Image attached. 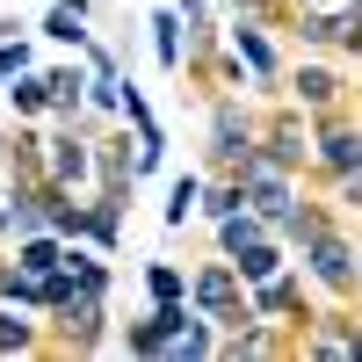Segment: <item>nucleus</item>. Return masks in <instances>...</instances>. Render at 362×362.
Here are the masks:
<instances>
[{
	"mask_svg": "<svg viewBox=\"0 0 362 362\" xmlns=\"http://www.w3.org/2000/svg\"><path fill=\"white\" fill-rule=\"evenodd\" d=\"M283 29H290L305 51H341V8H290Z\"/></svg>",
	"mask_w": 362,
	"mask_h": 362,
	"instance_id": "obj_23",
	"label": "nucleus"
},
{
	"mask_svg": "<svg viewBox=\"0 0 362 362\" xmlns=\"http://www.w3.org/2000/svg\"><path fill=\"white\" fill-rule=\"evenodd\" d=\"M261 232H268V225L254 218V210H232V218H218V225H210V254H225V261H232V254L247 247V239H261Z\"/></svg>",
	"mask_w": 362,
	"mask_h": 362,
	"instance_id": "obj_28",
	"label": "nucleus"
},
{
	"mask_svg": "<svg viewBox=\"0 0 362 362\" xmlns=\"http://www.w3.org/2000/svg\"><path fill=\"white\" fill-rule=\"evenodd\" d=\"M254 153H261L268 167L312 174V116L297 109V102H283V95H276V109H261V145H254Z\"/></svg>",
	"mask_w": 362,
	"mask_h": 362,
	"instance_id": "obj_9",
	"label": "nucleus"
},
{
	"mask_svg": "<svg viewBox=\"0 0 362 362\" xmlns=\"http://www.w3.org/2000/svg\"><path fill=\"white\" fill-rule=\"evenodd\" d=\"M15 160V131H0V167H8Z\"/></svg>",
	"mask_w": 362,
	"mask_h": 362,
	"instance_id": "obj_32",
	"label": "nucleus"
},
{
	"mask_svg": "<svg viewBox=\"0 0 362 362\" xmlns=\"http://www.w3.org/2000/svg\"><path fill=\"white\" fill-rule=\"evenodd\" d=\"M15 225H8V167H0V239H8Z\"/></svg>",
	"mask_w": 362,
	"mask_h": 362,
	"instance_id": "obj_31",
	"label": "nucleus"
},
{
	"mask_svg": "<svg viewBox=\"0 0 362 362\" xmlns=\"http://www.w3.org/2000/svg\"><path fill=\"white\" fill-rule=\"evenodd\" d=\"M232 210H247L239 174H210V181H203V210H196V218H203V225H218V218H232Z\"/></svg>",
	"mask_w": 362,
	"mask_h": 362,
	"instance_id": "obj_27",
	"label": "nucleus"
},
{
	"mask_svg": "<svg viewBox=\"0 0 362 362\" xmlns=\"http://www.w3.org/2000/svg\"><path fill=\"white\" fill-rule=\"evenodd\" d=\"M37 66V37L29 29H15V37H0V87H8L15 73H29Z\"/></svg>",
	"mask_w": 362,
	"mask_h": 362,
	"instance_id": "obj_29",
	"label": "nucleus"
},
{
	"mask_svg": "<svg viewBox=\"0 0 362 362\" xmlns=\"http://www.w3.org/2000/svg\"><path fill=\"white\" fill-rule=\"evenodd\" d=\"M138 29H145V44H153V66H160L167 80H181V73H189V22H181V8H174V0H167V8H153Z\"/></svg>",
	"mask_w": 362,
	"mask_h": 362,
	"instance_id": "obj_14",
	"label": "nucleus"
},
{
	"mask_svg": "<svg viewBox=\"0 0 362 362\" xmlns=\"http://www.w3.org/2000/svg\"><path fill=\"white\" fill-rule=\"evenodd\" d=\"M189 297H174V305H145L131 326H116V355H131V362H167V348H174V334L189 326Z\"/></svg>",
	"mask_w": 362,
	"mask_h": 362,
	"instance_id": "obj_10",
	"label": "nucleus"
},
{
	"mask_svg": "<svg viewBox=\"0 0 362 362\" xmlns=\"http://www.w3.org/2000/svg\"><path fill=\"white\" fill-rule=\"evenodd\" d=\"M138 131L116 124V131H95V189L102 196H138Z\"/></svg>",
	"mask_w": 362,
	"mask_h": 362,
	"instance_id": "obj_13",
	"label": "nucleus"
},
{
	"mask_svg": "<svg viewBox=\"0 0 362 362\" xmlns=\"http://www.w3.org/2000/svg\"><path fill=\"white\" fill-rule=\"evenodd\" d=\"M232 174H239V189H247V210H254V218H261L268 232H276V225L290 218V203L305 196V174H290V167H268L261 153H254L247 167H232Z\"/></svg>",
	"mask_w": 362,
	"mask_h": 362,
	"instance_id": "obj_11",
	"label": "nucleus"
},
{
	"mask_svg": "<svg viewBox=\"0 0 362 362\" xmlns=\"http://www.w3.org/2000/svg\"><path fill=\"white\" fill-rule=\"evenodd\" d=\"M66 247H73L66 232H15L8 239V254L29 268V276H58V268H66Z\"/></svg>",
	"mask_w": 362,
	"mask_h": 362,
	"instance_id": "obj_21",
	"label": "nucleus"
},
{
	"mask_svg": "<svg viewBox=\"0 0 362 362\" xmlns=\"http://www.w3.org/2000/svg\"><path fill=\"white\" fill-rule=\"evenodd\" d=\"M290 261H297V254H290V239H283V232H261V239H247V247L232 254V268H239V283H247V290L268 283V276H283Z\"/></svg>",
	"mask_w": 362,
	"mask_h": 362,
	"instance_id": "obj_18",
	"label": "nucleus"
},
{
	"mask_svg": "<svg viewBox=\"0 0 362 362\" xmlns=\"http://www.w3.org/2000/svg\"><path fill=\"white\" fill-rule=\"evenodd\" d=\"M225 44L247 58L254 95L276 102V95H283V73H290V58H283V44H276V22H261V15H225Z\"/></svg>",
	"mask_w": 362,
	"mask_h": 362,
	"instance_id": "obj_3",
	"label": "nucleus"
},
{
	"mask_svg": "<svg viewBox=\"0 0 362 362\" xmlns=\"http://www.w3.org/2000/svg\"><path fill=\"white\" fill-rule=\"evenodd\" d=\"M87 22H95V15H80V8H66V0H51L44 22H37V37H44V44H58V51H87V37H95Z\"/></svg>",
	"mask_w": 362,
	"mask_h": 362,
	"instance_id": "obj_24",
	"label": "nucleus"
},
{
	"mask_svg": "<svg viewBox=\"0 0 362 362\" xmlns=\"http://www.w3.org/2000/svg\"><path fill=\"white\" fill-rule=\"evenodd\" d=\"M362 174V116L355 109H326L312 116V181Z\"/></svg>",
	"mask_w": 362,
	"mask_h": 362,
	"instance_id": "obj_8",
	"label": "nucleus"
},
{
	"mask_svg": "<svg viewBox=\"0 0 362 362\" xmlns=\"http://www.w3.org/2000/svg\"><path fill=\"white\" fill-rule=\"evenodd\" d=\"M66 8H80V15H95V0H66Z\"/></svg>",
	"mask_w": 362,
	"mask_h": 362,
	"instance_id": "obj_33",
	"label": "nucleus"
},
{
	"mask_svg": "<svg viewBox=\"0 0 362 362\" xmlns=\"http://www.w3.org/2000/svg\"><path fill=\"white\" fill-rule=\"evenodd\" d=\"M44 80H51V124H80L87 116V58L80 51L58 58V66H44Z\"/></svg>",
	"mask_w": 362,
	"mask_h": 362,
	"instance_id": "obj_17",
	"label": "nucleus"
},
{
	"mask_svg": "<svg viewBox=\"0 0 362 362\" xmlns=\"http://www.w3.org/2000/svg\"><path fill=\"white\" fill-rule=\"evenodd\" d=\"M297 268L312 276V290L326 305H355L362 297V247H355V232H341V218L319 225L305 247H297Z\"/></svg>",
	"mask_w": 362,
	"mask_h": 362,
	"instance_id": "obj_2",
	"label": "nucleus"
},
{
	"mask_svg": "<svg viewBox=\"0 0 362 362\" xmlns=\"http://www.w3.org/2000/svg\"><path fill=\"white\" fill-rule=\"evenodd\" d=\"M290 355H312V362H362V319H355V305H319L305 326H297Z\"/></svg>",
	"mask_w": 362,
	"mask_h": 362,
	"instance_id": "obj_6",
	"label": "nucleus"
},
{
	"mask_svg": "<svg viewBox=\"0 0 362 362\" xmlns=\"http://www.w3.org/2000/svg\"><path fill=\"white\" fill-rule=\"evenodd\" d=\"M124 218H131V196H102V189H95V196H87V232H80V239L116 261V247H124Z\"/></svg>",
	"mask_w": 362,
	"mask_h": 362,
	"instance_id": "obj_19",
	"label": "nucleus"
},
{
	"mask_svg": "<svg viewBox=\"0 0 362 362\" xmlns=\"http://www.w3.org/2000/svg\"><path fill=\"white\" fill-rule=\"evenodd\" d=\"M283 102H297L305 116H326V109H348V80H341V66H326L319 51H305L297 66L283 73Z\"/></svg>",
	"mask_w": 362,
	"mask_h": 362,
	"instance_id": "obj_12",
	"label": "nucleus"
},
{
	"mask_svg": "<svg viewBox=\"0 0 362 362\" xmlns=\"http://www.w3.org/2000/svg\"><path fill=\"white\" fill-rule=\"evenodd\" d=\"M355 247H362V239H355Z\"/></svg>",
	"mask_w": 362,
	"mask_h": 362,
	"instance_id": "obj_34",
	"label": "nucleus"
},
{
	"mask_svg": "<svg viewBox=\"0 0 362 362\" xmlns=\"http://www.w3.org/2000/svg\"><path fill=\"white\" fill-rule=\"evenodd\" d=\"M87 73H95V80H124V58H116V44H102V37H87Z\"/></svg>",
	"mask_w": 362,
	"mask_h": 362,
	"instance_id": "obj_30",
	"label": "nucleus"
},
{
	"mask_svg": "<svg viewBox=\"0 0 362 362\" xmlns=\"http://www.w3.org/2000/svg\"><path fill=\"white\" fill-rule=\"evenodd\" d=\"M247 312H254V319H268V326H283V334L297 341V326H305V319L319 312V297H312V276L290 261L283 276H268V283H254V290H247Z\"/></svg>",
	"mask_w": 362,
	"mask_h": 362,
	"instance_id": "obj_7",
	"label": "nucleus"
},
{
	"mask_svg": "<svg viewBox=\"0 0 362 362\" xmlns=\"http://www.w3.org/2000/svg\"><path fill=\"white\" fill-rule=\"evenodd\" d=\"M0 102H8V116H15V124H51V80H44V66L15 73L8 87H0Z\"/></svg>",
	"mask_w": 362,
	"mask_h": 362,
	"instance_id": "obj_20",
	"label": "nucleus"
},
{
	"mask_svg": "<svg viewBox=\"0 0 362 362\" xmlns=\"http://www.w3.org/2000/svg\"><path fill=\"white\" fill-rule=\"evenodd\" d=\"M44 348H51V319L0 297V362H15V355H44Z\"/></svg>",
	"mask_w": 362,
	"mask_h": 362,
	"instance_id": "obj_16",
	"label": "nucleus"
},
{
	"mask_svg": "<svg viewBox=\"0 0 362 362\" xmlns=\"http://www.w3.org/2000/svg\"><path fill=\"white\" fill-rule=\"evenodd\" d=\"M203 355H218V319H203V312H189V326H181V334H174L167 362H203Z\"/></svg>",
	"mask_w": 362,
	"mask_h": 362,
	"instance_id": "obj_26",
	"label": "nucleus"
},
{
	"mask_svg": "<svg viewBox=\"0 0 362 362\" xmlns=\"http://www.w3.org/2000/svg\"><path fill=\"white\" fill-rule=\"evenodd\" d=\"M138 283H145V305H174V297H189V268L167 261V254H153L138 268Z\"/></svg>",
	"mask_w": 362,
	"mask_h": 362,
	"instance_id": "obj_25",
	"label": "nucleus"
},
{
	"mask_svg": "<svg viewBox=\"0 0 362 362\" xmlns=\"http://www.w3.org/2000/svg\"><path fill=\"white\" fill-rule=\"evenodd\" d=\"M254 145H261V109H254V95H232V87L203 95V160H210V174L247 167Z\"/></svg>",
	"mask_w": 362,
	"mask_h": 362,
	"instance_id": "obj_1",
	"label": "nucleus"
},
{
	"mask_svg": "<svg viewBox=\"0 0 362 362\" xmlns=\"http://www.w3.org/2000/svg\"><path fill=\"white\" fill-rule=\"evenodd\" d=\"M268 355H290V334L268 326V319H247V326L218 334V362H268Z\"/></svg>",
	"mask_w": 362,
	"mask_h": 362,
	"instance_id": "obj_15",
	"label": "nucleus"
},
{
	"mask_svg": "<svg viewBox=\"0 0 362 362\" xmlns=\"http://www.w3.org/2000/svg\"><path fill=\"white\" fill-rule=\"evenodd\" d=\"M203 181H210V174H196V167H181V174L167 181V203H160V225H167V232H189V225H196V210H203Z\"/></svg>",
	"mask_w": 362,
	"mask_h": 362,
	"instance_id": "obj_22",
	"label": "nucleus"
},
{
	"mask_svg": "<svg viewBox=\"0 0 362 362\" xmlns=\"http://www.w3.org/2000/svg\"><path fill=\"white\" fill-rule=\"evenodd\" d=\"M189 305H196L203 319H218V334L254 319V312H247V283H239V268H232L225 254H210V261L189 268Z\"/></svg>",
	"mask_w": 362,
	"mask_h": 362,
	"instance_id": "obj_4",
	"label": "nucleus"
},
{
	"mask_svg": "<svg viewBox=\"0 0 362 362\" xmlns=\"http://www.w3.org/2000/svg\"><path fill=\"white\" fill-rule=\"evenodd\" d=\"M44 181H58V189H80L95 196V124H51L44 131Z\"/></svg>",
	"mask_w": 362,
	"mask_h": 362,
	"instance_id": "obj_5",
	"label": "nucleus"
}]
</instances>
